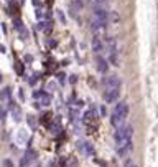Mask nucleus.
Here are the masks:
<instances>
[{
  "instance_id": "obj_10",
  "label": "nucleus",
  "mask_w": 158,
  "mask_h": 167,
  "mask_svg": "<svg viewBox=\"0 0 158 167\" xmlns=\"http://www.w3.org/2000/svg\"><path fill=\"white\" fill-rule=\"evenodd\" d=\"M5 165H7V167H13V165H12V162H10V161H5Z\"/></svg>"
},
{
  "instance_id": "obj_6",
  "label": "nucleus",
  "mask_w": 158,
  "mask_h": 167,
  "mask_svg": "<svg viewBox=\"0 0 158 167\" xmlns=\"http://www.w3.org/2000/svg\"><path fill=\"white\" fill-rule=\"evenodd\" d=\"M35 98L40 99V104H41V106H48V104L51 103V98H50L46 93H45V91H40V93L36 91V93H35Z\"/></svg>"
},
{
  "instance_id": "obj_4",
  "label": "nucleus",
  "mask_w": 158,
  "mask_h": 167,
  "mask_svg": "<svg viewBox=\"0 0 158 167\" xmlns=\"http://www.w3.org/2000/svg\"><path fill=\"white\" fill-rule=\"evenodd\" d=\"M122 86V81L117 74H110L104 80V88H120Z\"/></svg>"
},
{
  "instance_id": "obj_9",
  "label": "nucleus",
  "mask_w": 158,
  "mask_h": 167,
  "mask_svg": "<svg viewBox=\"0 0 158 167\" xmlns=\"http://www.w3.org/2000/svg\"><path fill=\"white\" fill-rule=\"evenodd\" d=\"M15 28L17 30H22V20L20 18H15Z\"/></svg>"
},
{
  "instance_id": "obj_11",
  "label": "nucleus",
  "mask_w": 158,
  "mask_h": 167,
  "mask_svg": "<svg viewBox=\"0 0 158 167\" xmlns=\"http://www.w3.org/2000/svg\"><path fill=\"white\" fill-rule=\"evenodd\" d=\"M5 51V47H3V45H0V53H3Z\"/></svg>"
},
{
  "instance_id": "obj_8",
  "label": "nucleus",
  "mask_w": 158,
  "mask_h": 167,
  "mask_svg": "<svg viewBox=\"0 0 158 167\" xmlns=\"http://www.w3.org/2000/svg\"><path fill=\"white\" fill-rule=\"evenodd\" d=\"M92 50H94L96 53L102 51V43H101L99 37H94V38H92Z\"/></svg>"
},
{
  "instance_id": "obj_3",
  "label": "nucleus",
  "mask_w": 158,
  "mask_h": 167,
  "mask_svg": "<svg viewBox=\"0 0 158 167\" xmlns=\"http://www.w3.org/2000/svg\"><path fill=\"white\" fill-rule=\"evenodd\" d=\"M120 96V88H104L105 103H115Z\"/></svg>"
},
{
  "instance_id": "obj_1",
  "label": "nucleus",
  "mask_w": 158,
  "mask_h": 167,
  "mask_svg": "<svg viewBox=\"0 0 158 167\" xmlns=\"http://www.w3.org/2000/svg\"><path fill=\"white\" fill-rule=\"evenodd\" d=\"M132 134H133V127L132 126H120L117 127L114 134V141H115V149H117L119 156H127L132 151Z\"/></svg>"
},
{
  "instance_id": "obj_7",
  "label": "nucleus",
  "mask_w": 158,
  "mask_h": 167,
  "mask_svg": "<svg viewBox=\"0 0 158 167\" xmlns=\"http://www.w3.org/2000/svg\"><path fill=\"white\" fill-rule=\"evenodd\" d=\"M97 70H99L101 73H107V70H109L107 60H104L102 56H97Z\"/></svg>"
},
{
  "instance_id": "obj_13",
  "label": "nucleus",
  "mask_w": 158,
  "mask_h": 167,
  "mask_svg": "<svg viewBox=\"0 0 158 167\" xmlns=\"http://www.w3.org/2000/svg\"><path fill=\"white\" fill-rule=\"evenodd\" d=\"M0 80H2V76H0Z\"/></svg>"
},
{
  "instance_id": "obj_12",
  "label": "nucleus",
  "mask_w": 158,
  "mask_h": 167,
  "mask_svg": "<svg viewBox=\"0 0 158 167\" xmlns=\"http://www.w3.org/2000/svg\"><path fill=\"white\" fill-rule=\"evenodd\" d=\"M28 167H41V165H38V164H33V165H28Z\"/></svg>"
},
{
  "instance_id": "obj_2",
  "label": "nucleus",
  "mask_w": 158,
  "mask_h": 167,
  "mask_svg": "<svg viewBox=\"0 0 158 167\" xmlns=\"http://www.w3.org/2000/svg\"><path fill=\"white\" fill-rule=\"evenodd\" d=\"M127 116H129V104L127 103H119L110 114V124L117 129V127L124 126Z\"/></svg>"
},
{
  "instance_id": "obj_5",
  "label": "nucleus",
  "mask_w": 158,
  "mask_h": 167,
  "mask_svg": "<svg viewBox=\"0 0 158 167\" xmlns=\"http://www.w3.org/2000/svg\"><path fill=\"white\" fill-rule=\"evenodd\" d=\"M36 161V152L35 151H28L25 156H23V159L20 161V167H28L31 164V162Z\"/></svg>"
}]
</instances>
